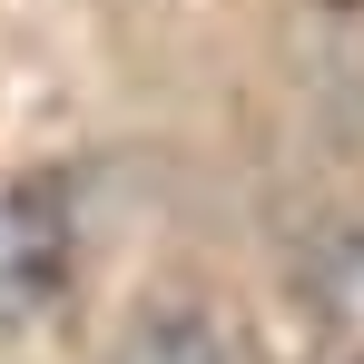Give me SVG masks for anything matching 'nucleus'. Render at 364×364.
Masks as SVG:
<instances>
[{
	"instance_id": "nucleus-1",
	"label": "nucleus",
	"mask_w": 364,
	"mask_h": 364,
	"mask_svg": "<svg viewBox=\"0 0 364 364\" xmlns=\"http://www.w3.org/2000/svg\"><path fill=\"white\" fill-rule=\"evenodd\" d=\"M79 276V178L10 168L0 178V325H40Z\"/></svg>"
},
{
	"instance_id": "nucleus-2",
	"label": "nucleus",
	"mask_w": 364,
	"mask_h": 364,
	"mask_svg": "<svg viewBox=\"0 0 364 364\" xmlns=\"http://www.w3.org/2000/svg\"><path fill=\"white\" fill-rule=\"evenodd\" d=\"M138 364H246V355H237V335L217 315H158L138 335Z\"/></svg>"
}]
</instances>
